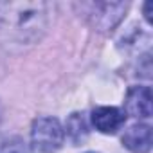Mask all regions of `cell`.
<instances>
[{
  "label": "cell",
  "instance_id": "obj_6",
  "mask_svg": "<svg viewBox=\"0 0 153 153\" xmlns=\"http://www.w3.org/2000/svg\"><path fill=\"white\" fill-rule=\"evenodd\" d=\"M123 144L133 153H149L151 149V126L133 124L123 135Z\"/></svg>",
  "mask_w": 153,
  "mask_h": 153
},
{
  "label": "cell",
  "instance_id": "obj_8",
  "mask_svg": "<svg viewBox=\"0 0 153 153\" xmlns=\"http://www.w3.org/2000/svg\"><path fill=\"white\" fill-rule=\"evenodd\" d=\"M151 6H153L151 2H146V4H144V16H146V20H148L149 24H151V15H149V11H151Z\"/></svg>",
  "mask_w": 153,
  "mask_h": 153
},
{
  "label": "cell",
  "instance_id": "obj_7",
  "mask_svg": "<svg viewBox=\"0 0 153 153\" xmlns=\"http://www.w3.org/2000/svg\"><path fill=\"white\" fill-rule=\"evenodd\" d=\"M67 133L68 137L72 139L74 144H81L87 135H88V130H87V123L83 119L81 114H72L67 121Z\"/></svg>",
  "mask_w": 153,
  "mask_h": 153
},
{
  "label": "cell",
  "instance_id": "obj_2",
  "mask_svg": "<svg viewBox=\"0 0 153 153\" xmlns=\"http://www.w3.org/2000/svg\"><path fill=\"white\" fill-rule=\"evenodd\" d=\"M65 133L58 119L38 117L31 128V148L34 153H56L63 144Z\"/></svg>",
  "mask_w": 153,
  "mask_h": 153
},
{
  "label": "cell",
  "instance_id": "obj_4",
  "mask_svg": "<svg viewBox=\"0 0 153 153\" xmlns=\"http://www.w3.org/2000/svg\"><path fill=\"white\" fill-rule=\"evenodd\" d=\"M124 108L130 115L148 119L151 117V88L149 87H131L124 99Z\"/></svg>",
  "mask_w": 153,
  "mask_h": 153
},
{
  "label": "cell",
  "instance_id": "obj_1",
  "mask_svg": "<svg viewBox=\"0 0 153 153\" xmlns=\"http://www.w3.org/2000/svg\"><path fill=\"white\" fill-rule=\"evenodd\" d=\"M45 2H0V40L6 45L27 47L47 29Z\"/></svg>",
  "mask_w": 153,
  "mask_h": 153
},
{
  "label": "cell",
  "instance_id": "obj_5",
  "mask_svg": "<svg viewBox=\"0 0 153 153\" xmlns=\"http://www.w3.org/2000/svg\"><path fill=\"white\" fill-rule=\"evenodd\" d=\"M124 114L115 106H101L92 112V124L101 133H115L124 124Z\"/></svg>",
  "mask_w": 153,
  "mask_h": 153
},
{
  "label": "cell",
  "instance_id": "obj_3",
  "mask_svg": "<svg viewBox=\"0 0 153 153\" xmlns=\"http://www.w3.org/2000/svg\"><path fill=\"white\" fill-rule=\"evenodd\" d=\"M85 9H90L87 13L90 24L99 31H112L124 16L128 4L123 2H96V4H85Z\"/></svg>",
  "mask_w": 153,
  "mask_h": 153
}]
</instances>
